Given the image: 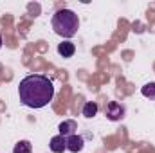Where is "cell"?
<instances>
[{
	"label": "cell",
	"mask_w": 155,
	"mask_h": 153,
	"mask_svg": "<svg viewBox=\"0 0 155 153\" xmlns=\"http://www.w3.org/2000/svg\"><path fill=\"white\" fill-rule=\"evenodd\" d=\"M18 96L20 101L29 108H43L52 101L54 96V85L47 76L31 74L25 76L18 85Z\"/></svg>",
	"instance_id": "obj_1"
},
{
	"label": "cell",
	"mask_w": 155,
	"mask_h": 153,
	"mask_svg": "<svg viewBox=\"0 0 155 153\" xmlns=\"http://www.w3.org/2000/svg\"><path fill=\"white\" fill-rule=\"evenodd\" d=\"M52 29L61 38H72L79 29V18L71 9H60L52 16Z\"/></svg>",
	"instance_id": "obj_2"
},
{
	"label": "cell",
	"mask_w": 155,
	"mask_h": 153,
	"mask_svg": "<svg viewBox=\"0 0 155 153\" xmlns=\"http://www.w3.org/2000/svg\"><path fill=\"white\" fill-rule=\"evenodd\" d=\"M105 115L110 119V121H119L124 117V106L117 101H110L107 106H105Z\"/></svg>",
	"instance_id": "obj_3"
},
{
	"label": "cell",
	"mask_w": 155,
	"mask_h": 153,
	"mask_svg": "<svg viewBox=\"0 0 155 153\" xmlns=\"http://www.w3.org/2000/svg\"><path fill=\"white\" fill-rule=\"evenodd\" d=\"M83 146H85V139L81 137V135H78V133H74V135H71V137H67V150L72 153H78L83 150Z\"/></svg>",
	"instance_id": "obj_4"
},
{
	"label": "cell",
	"mask_w": 155,
	"mask_h": 153,
	"mask_svg": "<svg viewBox=\"0 0 155 153\" xmlns=\"http://www.w3.org/2000/svg\"><path fill=\"white\" fill-rule=\"evenodd\" d=\"M49 148H51V151L52 153H63L65 150H67V137H63V135H56V137H52Z\"/></svg>",
	"instance_id": "obj_5"
},
{
	"label": "cell",
	"mask_w": 155,
	"mask_h": 153,
	"mask_svg": "<svg viewBox=\"0 0 155 153\" xmlns=\"http://www.w3.org/2000/svg\"><path fill=\"white\" fill-rule=\"evenodd\" d=\"M58 130H60V135H63V137H71V135H74V132L78 130V124H76V121L69 119V121L60 122Z\"/></svg>",
	"instance_id": "obj_6"
},
{
	"label": "cell",
	"mask_w": 155,
	"mask_h": 153,
	"mask_svg": "<svg viewBox=\"0 0 155 153\" xmlns=\"http://www.w3.org/2000/svg\"><path fill=\"white\" fill-rule=\"evenodd\" d=\"M74 52H76V47H74V43L69 41V40H65V41H61V43L58 45V54L63 56V58H72Z\"/></svg>",
	"instance_id": "obj_7"
},
{
	"label": "cell",
	"mask_w": 155,
	"mask_h": 153,
	"mask_svg": "<svg viewBox=\"0 0 155 153\" xmlns=\"http://www.w3.org/2000/svg\"><path fill=\"white\" fill-rule=\"evenodd\" d=\"M97 103H94V101H88V103H85V106H83V115L87 117V119H92L94 115L97 114Z\"/></svg>",
	"instance_id": "obj_8"
},
{
	"label": "cell",
	"mask_w": 155,
	"mask_h": 153,
	"mask_svg": "<svg viewBox=\"0 0 155 153\" xmlns=\"http://www.w3.org/2000/svg\"><path fill=\"white\" fill-rule=\"evenodd\" d=\"M13 153H33V146H31L29 141H20V142L15 144Z\"/></svg>",
	"instance_id": "obj_9"
},
{
	"label": "cell",
	"mask_w": 155,
	"mask_h": 153,
	"mask_svg": "<svg viewBox=\"0 0 155 153\" xmlns=\"http://www.w3.org/2000/svg\"><path fill=\"white\" fill-rule=\"evenodd\" d=\"M141 94L148 99H155V83H146L143 88H141Z\"/></svg>",
	"instance_id": "obj_10"
},
{
	"label": "cell",
	"mask_w": 155,
	"mask_h": 153,
	"mask_svg": "<svg viewBox=\"0 0 155 153\" xmlns=\"http://www.w3.org/2000/svg\"><path fill=\"white\" fill-rule=\"evenodd\" d=\"M0 49H2V36H0Z\"/></svg>",
	"instance_id": "obj_11"
}]
</instances>
